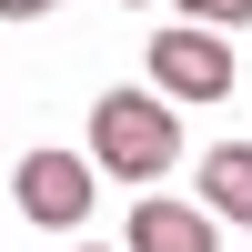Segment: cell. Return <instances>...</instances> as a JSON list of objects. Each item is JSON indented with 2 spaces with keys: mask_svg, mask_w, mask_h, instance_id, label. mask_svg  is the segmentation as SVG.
I'll return each instance as SVG.
<instances>
[{
  "mask_svg": "<svg viewBox=\"0 0 252 252\" xmlns=\"http://www.w3.org/2000/svg\"><path fill=\"white\" fill-rule=\"evenodd\" d=\"M182 161V121L161 91H101L91 101V172L111 182H161Z\"/></svg>",
  "mask_w": 252,
  "mask_h": 252,
  "instance_id": "obj_1",
  "label": "cell"
},
{
  "mask_svg": "<svg viewBox=\"0 0 252 252\" xmlns=\"http://www.w3.org/2000/svg\"><path fill=\"white\" fill-rule=\"evenodd\" d=\"M152 91L161 101H222L232 91V40H212V31H161L152 40Z\"/></svg>",
  "mask_w": 252,
  "mask_h": 252,
  "instance_id": "obj_2",
  "label": "cell"
},
{
  "mask_svg": "<svg viewBox=\"0 0 252 252\" xmlns=\"http://www.w3.org/2000/svg\"><path fill=\"white\" fill-rule=\"evenodd\" d=\"M10 192H20V212H31L40 232H71V222L91 212V152H31Z\"/></svg>",
  "mask_w": 252,
  "mask_h": 252,
  "instance_id": "obj_3",
  "label": "cell"
},
{
  "mask_svg": "<svg viewBox=\"0 0 252 252\" xmlns=\"http://www.w3.org/2000/svg\"><path fill=\"white\" fill-rule=\"evenodd\" d=\"M131 252H212L202 202H131Z\"/></svg>",
  "mask_w": 252,
  "mask_h": 252,
  "instance_id": "obj_4",
  "label": "cell"
},
{
  "mask_svg": "<svg viewBox=\"0 0 252 252\" xmlns=\"http://www.w3.org/2000/svg\"><path fill=\"white\" fill-rule=\"evenodd\" d=\"M202 212L252 222V152L242 141H212V161H202Z\"/></svg>",
  "mask_w": 252,
  "mask_h": 252,
  "instance_id": "obj_5",
  "label": "cell"
},
{
  "mask_svg": "<svg viewBox=\"0 0 252 252\" xmlns=\"http://www.w3.org/2000/svg\"><path fill=\"white\" fill-rule=\"evenodd\" d=\"M182 10H192V31H242L252 0H182Z\"/></svg>",
  "mask_w": 252,
  "mask_h": 252,
  "instance_id": "obj_6",
  "label": "cell"
},
{
  "mask_svg": "<svg viewBox=\"0 0 252 252\" xmlns=\"http://www.w3.org/2000/svg\"><path fill=\"white\" fill-rule=\"evenodd\" d=\"M40 10H51V0H0V20H40Z\"/></svg>",
  "mask_w": 252,
  "mask_h": 252,
  "instance_id": "obj_7",
  "label": "cell"
},
{
  "mask_svg": "<svg viewBox=\"0 0 252 252\" xmlns=\"http://www.w3.org/2000/svg\"><path fill=\"white\" fill-rule=\"evenodd\" d=\"M81 252H101V242H81Z\"/></svg>",
  "mask_w": 252,
  "mask_h": 252,
  "instance_id": "obj_8",
  "label": "cell"
},
{
  "mask_svg": "<svg viewBox=\"0 0 252 252\" xmlns=\"http://www.w3.org/2000/svg\"><path fill=\"white\" fill-rule=\"evenodd\" d=\"M121 10H131V0H121Z\"/></svg>",
  "mask_w": 252,
  "mask_h": 252,
  "instance_id": "obj_9",
  "label": "cell"
}]
</instances>
